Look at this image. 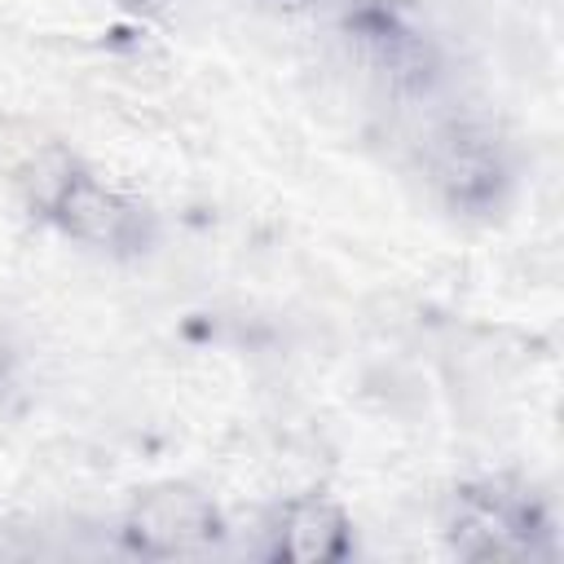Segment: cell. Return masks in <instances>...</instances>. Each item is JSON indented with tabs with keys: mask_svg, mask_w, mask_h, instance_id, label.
<instances>
[{
	"mask_svg": "<svg viewBox=\"0 0 564 564\" xmlns=\"http://www.w3.org/2000/svg\"><path fill=\"white\" fill-rule=\"evenodd\" d=\"M26 194L40 203L66 234L97 247H141L145 242V207L128 194L110 189L93 172H84L62 150H44L26 167Z\"/></svg>",
	"mask_w": 564,
	"mask_h": 564,
	"instance_id": "obj_1",
	"label": "cell"
},
{
	"mask_svg": "<svg viewBox=\"0 0 564 564\" xmlns=\"http://www.w3.org/2000/svg\"><path fill=\"white\" fill-rule=\"evenodd\" d=\"M123 538L132 551L145 555H198L220 538V516L203 494L185 485H163L132 502Z\"/></svg>",
	"mask_w": 564,
	"mask_h": 564,
	"instance_id": "obj_2",
	"label": "cell"
},
{
	"mask_svg": "<svg viewBox=\"0 0 564 564\" xmlns=\"http://www.w3.org/2000/svg\"><path fill=\"white\" fill-rule=\"evenodd\" d=\"M427 176L454 207H489L502 194L507 163L485 128L445 123L427 145Z\"/></svg>",
	"mask_w": 564,
	"mask_h": 564,
	"instance_id": "obj_3",
	"label": "cell"
},
{
	"mask_svg": "<svg viewBox=\"0 0 564 564\" xmlns=\"http://www.w3.org/2000/svg\"><path fill=\"white\" fill-rule=\"evenodd\" d=\"M533 533H542L533 502L485 485L463 498V516L454 524V546L471 560H511V555L533 551Z\"/></svg>",
	"mask_w": 564,
	"mask_h": 564,
	"instance_id": "obj_4",
	"label": "cell"
},
{
	"mask_svg": "<svg viewBox=\"0 0 564 564\" xmlns=\"http://www.w3.org/2000/svg\"><path fill=\"white\" fill-rule=\"evenodd\" d=\"M344 551H348V520L339 516V507L322 498H304L282 516V529H278L282 560L322 564V560H339Z\"/></svg>",
	"mask_w": 564,
	"mask_h": 564,
	"instance_id": "obj_5",
	"label": "cell"
},
{
	"mask_svg": "<svg viewBox=\"0 0 564 564\" xmlns=\"http://www.w3.org/2000/svg\"><path fill=\"white\" fill-rule=\"evenodd\" d=\"M286 4H308V0H286Z\"/></svg>",
	"mask_w": 564,
	"mask_h": 564,
	"instance_id": "obj_6",
	"label": "cell"
}]
</instances>
